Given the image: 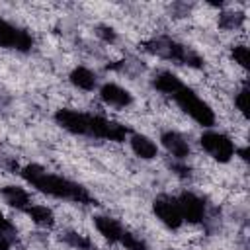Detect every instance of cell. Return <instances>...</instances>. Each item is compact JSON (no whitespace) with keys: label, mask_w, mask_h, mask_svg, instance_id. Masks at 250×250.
<instances>
[{"label":"cell","mask_w":250,"mask_h":250,"mask_svg":"<svg viewBox=\"0 0 250 250\" xmlns=\"http://www.w3.org/2000/svg\"><path fill=\"white\" fill-rule=\"evenodd\" d=\"M20 174L27 184H31L39 191H43L47 195H53L57 199H66V201L80 203V205L96 203V199L92 197V193L84 186H80V184H76L68 178H62L59 174L47 172L39 164H27V166L21 168Z\"/></svg>","instance_id":"cell-1"},{"label":"cell","mask_w":250,"mask_h":250,"mask_svg":"<svg viewBox=\"0 0 250 250\" xmlns=\"http://www.w3.org/2000/svg\"><path fill=\"white\" fill-rule=\"evenodd\" d=\"M143 47L150 55H156V57L168 59V61H176V62L186 64V66H191V68H201L205 64V61H203V57L199 53H195L188 45L178 43L176 39H170L166 35L152 37V39L145 41Z\"/></svg>","instance_id":"cell-2"},{"label":"cell","mask_w":250,"mask_h":250,"mask_svg":"<svg viewBox=\"0 0 250 250\" xmlns=\"http://www.w3.org/2000/svg\"><path fill=\"white\" fill-rule=\"evenodd\" d=\"M176 104L180 105V109L184 113H188L195 123H199L201 127H211L215 125V111L211 109V105L207 102H203L191 88L182 86L174 96Z\"/></svg>","instance_id":"cell-3"},{"label":"cell","mask_w":250,"mask_h":250,"mask_svg":"<svg viewBox=\"0 0 250 250\" xmlns=\"http://www.w3.org/2000/svg\"><path fill=\"white\" fill-rule=\"evenodd\" d=\"M199 143H201L203 150L219 162H229L236 152L230 137L225 133H219V131H205L199 137Z\"/></svg>","instance_id":"cell-4"},{"label":"cell","mask_w":250,"mask_h":250,"mask_svg":"<svg viewBox=\"0 0 250 250\" xmlns=\"http://www.w3.org/2000/svg\"><path fill=\"white\" fill-rule=\"evenodd\" d=\"M129 135V127L105 119L102 115H90L88 119V135L86 137H96V139H105V141H115L121 143Z\"/></svg>","instance_id":"cell-5"},{"label":"cell","mask_w":250,"mask_h":250,"mask_svg":"<svg viewBox=\"0 0 250 250\" xmlns=\"http://www.w3.org/2000/svg\"><path fill=\"white\" fill-rule=\"evenodd\" d=\"M152 211H154L156 219L162 225H166L168 229H180L184 225L178 199L172 197V195H166V193L156 195L154 201H152Z\"/></svg>","instance_id":"cell-6"},{"label":"cell","mask_w":250,"mask_h":250,"mask_svg":"<svg viewBox=\"0 0 250 250\" xmlns=\"http://www.w3.org/2000/svg\"><path fill=\"white\" fill-rule=\"evenodd\" d=\"M0 47L27 53L33 47V37L25 29H21V27H18V25L0 18Z\"/></svg>","instance_id":"cell-7"},{"label":"cell","mask_w":250,"mask_h":250,"mask_svg":"<svg viewBox=\"0 0 250 250\" xmlns=\"http://www.w3.org/2000/svg\"><path fill=\"white\" fill-rule=\"evenodd\" d=\"M88 119H90V113H84V111H78V109H68V107H62V109H57L55 113V121L59 127H62L64 131L72 133V135H88Z\"/></svg>","instance_id":"cell-8"},{"label":"cell","mask_w":250,"mask_h":250,"mask_svg":"<svg viewBox=\"0 0 250 250\" xmlns=\"http://www.w3.org/2000/svg\"><path fill=\"white\" fill-rule=\"evenodd\" d=\"M176 199H178V205H180V211H182V219L184 221L195 225V223H201L205 219L207 205H205V201L199 195H195L191 191H184Z\"/></svg>","instance_id":"cell-9"},{"label":"cell","mask_w":250,"mask_h":250,"mask_svg":"<svg viewBox=\"0 0 250 250\" xmlns=\"http://www.w3.org/2000/svg\"><path fill=\"white\" fill-rule=\"evenodd\" d=\"M100 100L105 104V105H111V107H127L133 104V96L129 90L113 84V82H105L102 88H100Z\"/></svg>","instance_id":"cell-10"},{"label":"cell","mask_w":250,"mask_h":250,"mask_svg":"<svg viewBox=\"0 0 250 250\" xmlns=\"http://www.w3.org/2000/svg\"><path fill=\"white\" fill-rule=\"evenodd\" d=\"M160 143L166 148V152L172 154L176 160H186L189 156V145L178 131H164L160 135Z\"/></svg>","instance_id":"cell-11"},{"label":"cell","mask_w":250,"mask_h":250,"mask_svg":"<svg viewBox=\"0 0 250 250\" xmlns=\"http://www.w3.org/2000/svg\"><path fill=\"white\" fill-rule=\"evenodd\" d=\"M94 225H96L98 232H100L105 240H109V242H113V244H119V240H121V236H123V232H125L123 225H121L117 219L107 217V215H96V217H94Z\"/></svg>","instance_id":"cell-12"},{"label":"cell","mask_w":250,"mask_h":250,"mask_svg":"<svg viewBox=\"0 0 250 250\" xmlns=\"http://www.w3.org/2000/svg\"><path fill=\"white\" fill-rule=\"evenodd\" d=\"M129 145H131L133 152H135L139 158H143V160H150V158H154V156L158 154L156 143H154L152 139H148L146 135L133 133V135L129 137Z\"/></svg>","instance_id":"cell-13"},{"label":"cell","mask_w":250,"mask_h":250,"mask_svg":"<svg viewBox=\"0 0 250 250\" xmlns=\"http://www.w3.org/2000/svg\"><path fill=\"white\" fill-rule=\"evenodd\" d=\"M182 86H184L182 80L170 70H160V72H156L152 76V88L162 92V94H166V96H174Z\"/></svg>","instance_id":"cell-14"},{"label":"cell","mask_w":250,"mask_h":250,"mask_svg":"<svg viewBox=\"0 0 250 250\" xmlns=\"http://www.w3.org/2000/svg\"><path fill=\"white\" fill-rule=\"evenodd\" d=\"M0 195L4 197V201H6L10 207L21 209V211H25V209L31 205L29 193H27L23 188H20V186H4V188H0Z\"/></svg>","instance_id":"cell-15"},{"label":"cell","mask_w":250,"mask_h":250,"mask_svg":"<svg viewBox=\"0 0 250 250\" xmlns=\"http://www.w3.org/2000/svg\"><path fill=\"white\" fill-rule=\"evenodd\" d=\"M68 80L72 86H76L78 90H86V92H92L96 88V74L86 68V66H76L72 68V72L68 74Z\"/></svg>","instance_id":"cell-16"},{"label":"cell","mask_w":250,"mask_h":250,"mask_svg":"<svg viewBox=\"0 0 250 250\" xmlns=\"http://www.w3.org/2000/svg\"><path fill=\"white\" fill-rule=\"evenodd\" d=\"M25 215H27L35 225H39V227L49 229V227L55 225V215H53V211H51L49 207H45V205H33V203H31V205L25 209Z\"/></svg>","instance_id":"cell-17"},{"label":"cell","mask_w":250,"mask_h":250,"mask_svg":"<svg viewBox=\"0 0 250 250\" xmlns=\"http://www.w3.org/2000/svg\"><path fill=\"white\" fill-rule=\"evenodd\" d=\"M61 238H62L68 246H72V248H76V250H94L92 240H90L88 236L76 232V230H64Z\"/></svg>","instance_id":"cell-18"},{"label":"cell","mask_w":250,"mask_h":250,"mask_svg":"<svg viewBox=\"0 0 250 250\" xmlns=\"http://www.w3.org/2000/svg\"><path fill=\"white\" fill-rule=\"evenodd\" d=\"M244 14L242 12H221L219 14V27L225 29V31H230V29H236L244 23Z\"/></svg>","instance_id":"cell-19"},{"label":"cell","mask_w":250,"mask_h":250,"mask_svg":"<svg viewBox=\"0 0 250 250\" xmlns=\"http://www.w3.org/2000/svg\"><path fill=\"white\" fill-rule=\"evenodd\" d=\"M119 244H121L125 250H148V248H146V244H145V240H141L139 236H135V234H133V232H129V230H125V232H123V236H121Z\"/></svg>","instance_id":"cell-20"},{"label":"cell","mask_w":250,"mask_h":250,"mask_svg":"<svg viewBox=\"0 0 250 250\" xmlns=\"http://www.w3.org/2000/svg\"><path fill=\"white\" fill-rule=\"evenodd\" d=\"M230 57L236 64H240L242 68H248V47L246 45H234L230 49Z\"/></svg>","instance_id":"cell-21"},{"label":"cell","mask_w":250,"mask_h":250,"mask_svg":"<svg viewBox=\"0 0 250 250\" xmlns=\"http://www.w3.org/2000/svg\"><path fill=\"white\" fill-rule=\"evenodd\" d=\"M234 104H236V109H238L242 115H248V86H246V84L236 92Z\"/></svg>","instance_id":"cell-22"},{"label":"cell","mask_w":250,"mask_h":250,"mask_svg":"<svg viewBox=\"0 0 250 250\" xmlns=\"http://www.w3.org/2000/svg\"><path fill=\"white\" fill-rule=\"evenodd\" d=\"M168 166L180 178H189L191 176V168L186 164V160H172V162H168Z\"/></svg>","instance_id":"cell-23"},{"label":"cell","mask_w":250,"mask_h":250,"mask_svg":"<svg viewBox=\"0 0 250 250\" xmlns=\"http://www.w3.org/2000/svg\"><path fill=\"white\" fill-rule=\"evenodd\" d=\"M96 35H98L102 41H105V43H113V41L117 39L115 29L109 27V25H98V27H96Z\"/></svg>","instance_id":"cell-24"},{"label":"cell","mask_w":250,"mask_h":250,"mask_svg":"<svg viewBox=\"0 0 250 250\" xmlns=\"http://www.w3.org/2000/svg\"><path fill=\"white\" fill-rule=\"evenodd\" d=\"M0 234H6V236H12L14 238V234H16V229H14V225L0 213Z\"/></svg>","instance_id":"cell-25"},{"label":"cell","mask_w":250,"mask_h":250,"mask_svg":"<svg viewBox=\"0 0 250 250\" xmlns=\"http://www.w3.org/2000/svg\"><path fill=\"white\" fill-rule=\"evenodd\" d=\"M238 154H240V158H242L244 162H248V148H246V146H244V148H240V150H238Z\"/></svg>","instance_id":"cell-26"}]
</instances>
